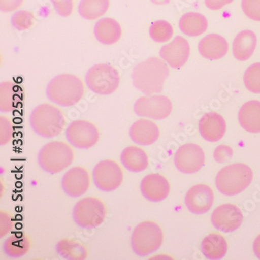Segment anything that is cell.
Wrapping results in <instances>:
<instances>
[{"label": "cell", "instance_id": "836d02e7", "mask_svg": "<svg viewBox=\"0 0 260 260\" xmlns=\"http://www.w3.org/2000/svg\"><path fill=\"white\" fill-rule=\"evenodd\" d=\"M14 136V127L12 123L5 116L0 117V145H7L12 140Z\"/></svg>", "mask_w": 260, "mask_h": 260}, {"label": "cell", "instance_id": "ffe728a7", "mask_svg": "<svg viewBox=\"0 0 260 260\" xmlns=\"http://www.w3.org/2000/svg\"><path fill=\"white\" fill-rule=\"evenodd\" d=\"M229 46L223 36L210 34L205 36L200 42L199 51L200 54L208 59L216 60L226 56Z\"/></svg>", "mask_w": 260, "mask_h": 260}, {"label": "cell", "instance_id": "b9f144b4", "mask_svg": "<svg viewBox=\"0 0 260 260\" xmlns=\"http://www.w3.org/2000/svg\"><path fill=\"white\" fill-rule=\"evenodd\" d=\"M151 1L156 5H166L170 3V0H151Z\"/></svg>", "mask_w": 260, "mask_h": 260}, {"label": "cell", "instance_id": "7c38bea8", "mask_svg": "<svg viewBox=\"0 0 260 260\" xmlns=\"http://www.w3.org/2000/svg\"><path fill=\"white\" fill-rule=\"evenodd\" d=\"M205 153L200 145L188 143L176 152L174 164L178 171L184 174H194L204 166Z\"/></svg>", "mask_w": 260, "mask_h": 260}, {"label": "cell", "instance_id": "d6986e66", "mask_svg": "<svg viewBox=\"0 0 260 260\" xmlns=\"http://www.w3.org/2000/svg\"><path fill=\"white\" fill-rule=\"evenodd\" d=\"M226 124L220 114L214 112L207 113L200 121V132L202 137L209 142L220 141L226 133Z\"/></svg>", "mask_w": 260, "mask_h": 260}, {"label": "cell", "instance_id": "f1b7e54d", "mask_svg": "<svg viewBox=\"0 0 260 260\" xmlns=\"http://www.w3.org/2000/svg\"><path fill=\"white\" fill-rule=\"evenodd\" d=\"M19 87L12 81L0 84V111L10 113L17 107L20 101Z\"/></svg>", "mask_w": 260, "mask_h": 260}, {"label": "cell", "instance_id": "8d00e7d4", "mask_svg": "<svg viewBox=\"0 0 260 260\" xmlns=\"http://www.w3.org/2000/svg\"><path fill=\"white\" fill-rule=\"evenodd\" d=\"M14 228L13 217L8 212H0V237L7 235Z\"/></svg>", "mask_w": 260, "mask_h": 260}, {"label": "cell", "instance_id": "7402d4cb", "mask_svg": "<svg viewBox=\"0 0 260 260\" xmlns=\"http://www.w3.org/2000/svg\"><path fill=\"white\" fill-rule=\"evenodd\" d=\"M120 161L125 169L133 173L145 171L149 164L147 153L142 148L135 145L127 146L122 151Z\"/></svg>", "mask_w": 260, "mask_h": 260}, {"label": "cell", "instance_id": "44dd1931", "mask_svg": "<svg viewBox=\"0 0 260 260\" xmlns=\"http://www.w3.org/2000/svg\"><path fill=\"white\" fill-rule=\"evenodd\" d=\"M94 34L101 44H115L122 36V27L114 19L104 17L97 21L94 27Z\"/></svg>", "mask_w": 260, "mask_h": 260}, {"label": "cell", "instance_id": "3957f363", "mask_svg": "<svg viewBox=\"0 0 260 260\" xmlns=\"http://www.w3.org/2000/svg\"><path fill=\"white\" fill-rule=\"evenodd\" d=\"M30 125L33 132L41 137L53 139L64 131L66 117L58 107L51 103H43L30 113Z\"/></svg>", "mask_w": 260, "mask_h": 260}, {"label": "cell", "instance_id": "4dcf8cb0", "mask_svg": "<svg viewBox=\"0 0 260 260\" xmlns=\"http://www.w3.org/2000/svg\"><path fill=\"white\" fill-rule=\"evenodd\" d=\"M174 35V28L168 21L157 20L152 23L149 28V36L156 43H164L168 42Z\"/></svg>", "mask_w": 260, "mask_h": 260}, {"label": "cell", "instance_id": "1f68e13d", "mask_svg": "<svg viewBox=\"0 0 260 260\" xmlns=\"http://www.w3.org/2000/svg\"><path fill=\"white\" fill-rule=\"evenodd\" d=\"M36 18L28 10H18L11 17V24L20 31L29 30L34 26Z\"/></svg>", "mask_w": 260, "mask_h": 260}, {"label": "cell", "instance_id": "e0dca14e", "mask_svg": "<svg viewBox=\"0 0 260 260\" xmlns=\"http://www.w3.org/2000/svg\"><path fill=\"white\" fill-rule=\"evenodd\" d=\"M140 190L145 200L152 203H159L169 196L171 185L164 176L149 174L142 179Z\"/></svg>", "mask_w": 260, "mask_h": 260}, {"label": "cell", "instance_id": "8992f818", "mask_svg": "<svg viewBox=\"0 0 260 260\" xmlns=\"http://www.w3.org/2000/svg\"><path fill=\"white\" fill-rule=\"evenodd\" d=\"M162 241L164 233L160 226L155 222L146 220L135 226L131 245L134 253L143 258L159 250Z\"/></svg>", "mask_w": 260, "mask_h": 260}, {"label": "cell", "instance_id": "cb8c5ba5", "mask_svg": "<svg viewBox=\"0 0 260 260\" xmlns=\"http://www.w3.org/2000/svg\"><path fill=\"white\" fill-rule=\"evenodd\" d=\"M256 43V36L253 31L250 30H242L234 39L232 46L234 56L238 60H247L253 54Z\"/></svg>", "mask_w": 260, "mask_h": 260}, {"label": "cell", "instance_id": "d4e9b609", "mask_svg": "<svg viewBox=\"0 0 260 260\" xmlns=\"http://www.w3.org/2000/svg\"><path fill=\"white\" fill-rule=\"evenodd\" d=\"M31 242L25 234L17 233L10 235L3 245V251L9 258H17L25 255L30 250Z\"/></svg>", "mask_w": 260, "mask_h": 260}, {"label": "cell", "instance_id": "ba28073f", "mask_svg": "<svg viewBox=\"0 0 260 260\" xmlns=\"http://www.w3.org/2000/svg\"><path fill=\"white\" fill-rule=\"evenodd\" d=\"M73 219L81 228H95L103 224L107 216L105 203L95 196L83 198L74 207Z\"/></svg>", "mask_w": 260, "mask_h": 260}, {"label": "cell", "instance_id": "d6a6232c", "mask_svg": "<svg viewBox=\"0 0 260 260\" xmlns=\"http://www.w3.org/2000/svg\"><path fill=\"white\" fill-rule=\"evenodd\" d=\"M244 83L248 91L260 94V63L248 67L244 75Z\"/></svg>", "mask_w": 260, "mask_h": 260}, {"label": "cell", "instance_id": "9c48e42d", "mask_svg": "<svg viewBox=\"0 0 260 260\" xmlns=\"http://www.w3.org/2000/svg\"><path fill=\"white\" fill-rule=\"evenodd\" d=\"M92 178L95 187L105 192L115 191L123 181V171L118 162L104 159L95 166Z\"/></svg>", "mask_w": 260, "mask_h": 260}, {"label": "cell", "instance_id": "5b68a950", "mask_svg": "<svg viewBox=\"0 0 260 260\" xmlns=\"http://www.w3.org/2000/svg\"><path fill=\"white\" fill-rule=\"evenodd\" d=\"M75 152L72 148L62 141H53L46 144L39 151L38 162L43 171L49 174H58L72 164Z\"/></svg>", "mask_w": 260, "mask_h": 260}, {"label": "cell", "instance_id": "603a6c76", "mask_svg": "<svg viewBox=\"0 0 260 260\" xmlns=\"http://www.w3.org/2000/svg\"><path fill=\"white\" fill-rule=\"evenodd\" d=\"M241 126L250 133L260 132V102L251 100L241 107L238 113Z\"/></svg>", "mask_w": 260, "mask_h": 260}, {"label": "cell", "instance_id": "7a4b0ae2", "mask_svg": "<svg viewBox=\"0 0 260 260\" xmlns=\"http://www.w3.org/2000/svg\"><path fill=\"white\" fill-rule=\"evenodd\" d=\"M85 91L81 78L71 74H62L49 81L46 94L48 100L56 105L70 107L81 101Z\"/></svg>", "mask_w": 260, "mask_h": 260}, {"label": "cell", "instance_id": "74e56055", "mask_svg": "<svg viewBox=\"0 0 260 260\" xmlns=\"http://www.w3.org/2000/svg\"><path fill=\"white\" fill-rule=\"evenodd\" d=\"M233 150L228 145H219L214 151V159L220 164L228 162L233 156Z\"/></svg>", "mask_w": 260, "mask_h": 260}, {"label": "cell", "instance_id": "4fadbf2b", "mask_svg": "<svg viewBox=\"0 0 260 260\" xmlns=\"http://www.w3.org/2000/svg\"><path fill=\"white\" fill-rule=\"evenodd\" d=\"M65 194L73 198L85 194L91 186V176L86 168L77 166L67 171L61 181Z\"/></svg>", "mask_w": 260, "mask_h": 260}, {"label": "cell", "instance_id": "60d3db41", "mask_svg": "<svg viewBox=\"0 0 260 260\" xmlns=\"http://www.w3.org/2000/svg\"><path fill=\"white\" fill-rule=\"evenodd\" d=\"M253 251L257 258H260V235L257 236L254 241Z\"/></svg>", "mask_w": 260, "mask_h": 260}, {"label": "cell", "instance_id": "277c9868", "mask_svg": "<svg viewBox=\"0 0 260 260\" xmlns=\"http://www.w3.org/2000/svg\"><path fill=\"white\" fill-rule=\"evenodd\" d=\"M252 178L253 172L250 167L242 162L231 164L218 172L216 188L225 196H236L248 188Z\"/></svg>", "mask_w": 260, "mask_h": 260}, {"label": "cell", "instance_id": "e575fe53", "mask_svg": "<svg viewBox=\"0 0 260 260\" xmlns=\"http://www.w3.org/2000/svg\"><path fill=\"white\" fill-rule=\"evenodd\" d=\"M242 7L248 18L260 21V0H242Z\"/></svg>", "mask_w": 260, "mask_h": 260}, {"label": "cell", "instance_id": "f35d334b", "mask_svg": "<svg viewBox=\"0 0 260 260\" xmlns=\"http://www.w3.org/2000/svg\"><path fill=\"white\" fill-rule=\"evenodd\" d=\"M24 0H0V9L4 13L14 12L24 4Z\"/></svg>", "mask_w": 260, "mask_h": 260}, {"label": "cell", "instance_id": "4316f807", "mask_svg": "<svg viewBox=\"0 0 260 260\" xmlns=\"http://www.w3.org/2000/svg\"><path fill=\"white\" fill-rule=\"evenodd\" d=\"M202 252L210 259H220L226 255L228 246L226 239L220 234L207 235L202 242Z\"/></svg>", "mask_w": 260, "mask_h": 260}, {"label": "cell", "instance_id": "8fae6325", "mask_svg": "<svg viewBox=\"0 0 260 260\" xmlns=\"http://www.w3.org/2000/svg\"><path fill=\"white\" fill-rule=\"evenodd\" d=\"M67 140L74 147L89 149L100 140V132L96 126L85 120L71 122L65 132Z\"/></svg>", "mask_w": 260, "mask_h": 260}, {"label": "cell", "instance_id": "83f0119b", "mask_svg": "<svg viewBox=\"0 0 260 260\" xmlns=\"http://www.w3.org/2000/svg\"><path fill=\"white\" fill-rule=\"evenodd\" d=\"M56 251L59 256L65 259L83 260L88 256L85 245L78 241L63 238L56 245Z\"/></svg>", "mask_w": 260, "mask_h": 260}, {"label": "cell", "instance_id": "ac0fdd59", "mask_svg": "<svg viewBox=\"0 0 260 260\" xmlns=\"http://www.w3.org/2000/svg\"><path fill=\"white\" fill-rule=\"evenodd\" d=\"M131 139L137 145L148 146L157 142L160 132L157 124L148 119L135 121L129 131Z\"/></svg>", "mask_w": 260, "mask_h": 260}, {"label": "cell", "instance_id": "d590c367", "mask_svg": "<svg viewBox=\"0 0 260 260\" xmlns=\"http://www.w3.org/2000/svg\"><path fill=\"white\" fill-rule=\"evenodd\" d=\"M56 13L61 17H69L75 8L74 0H51Z\"/></svg>", "mask_w": 260, "mask_h": 260}, {"label": "cell", "instance_id": "f546056e", "mask_svg": "<svg viewBox=\"0 0 260 260\" xmlns=\"http://www.w3.org/2000/svg\"><path fill=\"white\" fill-rule=\"evenodd\" d=\"M110 6V0H81L78 13L85 20H96L107 14Z\"/></svg>", "mask_w": 260, "mask_h": 260}, {"label": "cell", "instance_id": "5bb4252c", "mask_svg": "<svg viewBox=\"0 0 260 260\" xmlns=\"http://www.w3.org/2000/svg\"><path fill=\"white\" fill-rule=\"evenodd\" d=\"M211 220L217 230L228 233L235 232L242 225L243 214L238 206L228 203L215 209Z\"/></svg>", "mask_w": 260, "mask_h": 260}, {"label": "cell", "instance_id": "52a82bcc", "mask_svg": "<svg viewBox=\"0 0 260 260\" xmlns=\"http://www.w3.org/2000/svg\"><path fill=\"white\" fill-rule=\"evenodd\" d=\"M120 81L119 71L107 63L94 65L85 75V82L88 88L100 95H109L115 92L120 85Z\"/></svg>", "mask_w": 260, "mask_h": 260}, {"label": "cell", "instance_id": "30bf717a", "mask_svg": "<svg viewBox=\"0 0 260 260\" xmlns=\"http://www.w3.org/2000/svg\"><path fill=\"white\" fill-rule=\"evenodd\" d=\"M172 110V102L165 95H145L134 104L136 115L152 120H164L171 115Z\"/></svg>", "mask_w": 260, "mask_h": 260}, {"label": "cell", "instance_id": "9a60e30c", "mask_svg": "<svg viewBox=\"0 0 260 260\" xmlns=\"http://www.w3.org/2000/svg\"><path fill=\"white\" fill-rule=\"evenodd\" d=\"M214 194L210 186L196 184L188 190L184 203L191 213L201 215L207 213L213 206Z\"/></svg>", "mask_w": 260, "mask_h": 260}, {"label": "cell", "instance_id": "484cf974", "mask_svg": "<svg viewBox=\"0 0 260 260\" xmlns=\"http://www.w3.org/2000/svg\"><path fill=\"white\" fill-rule=\"evenodd\" d=\"M179 27L186 36L196 37L206 32L208 28V20L200 13H187L181 17Z\"/></svg>", "mask_w": 260, "mask_h": 260}, {"label": "cell", "instance_id": "2e32d148", "mask_svg": "<svg viewBox=\"0 0 260 260\" xmlns=\"http://www.w3.org/2000/svg\"><path fill=\"white\" fill-rule=\"evenodd\" d=\"M159 55L171 68L180 69L189 58V43L182 36H177L169 44L161 48Z\"/></svg>", "mask_w": 260, "mask_h": 260}, {"label": "cell", "instance_id": "6da1fadb", "mask_svg": "<svg viewBox=\"0 0 260 260\" xmlns=\"http://www.w3.org/2000/svg\"><path fill=\"white\" fill-rule=\"evenodd\" d=\"M169 75V68L165 61L157 57H150L134 68L132 84L141 92L151 95L162 91L164 82Z\"/></svg>", "mask_w": 260, "mask_h": 260}, {"label": "cell", "instance_id": "ab89813d", "mask_svg": "<svg viewBox=\"0 0 260 260\" xmlns=\"http://www.w3.org/2000/svg\"><path fill=\"white\" fill-rule=\"evenodd\" d=\"M234 0H205V4L208 8L213 10H220Z\"/></svg>", "mask_w": 260, "mask_h": 260}]
</instances>
